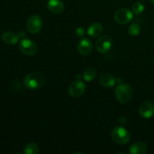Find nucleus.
Returning a JSON list of instances; mask_svg holds the SVG:
<instances>
[{"label": "nucleus", "instance_id": "nucleus-13", "mask_svg": "<svg viewBox=\"0 0 154 154\" xmlns=\"http://www.w3.org/2000/svg\"><path fill=\"white\" fill-rule=\"evenodd\" d=\"M2 40L6 45H12L17 43L18 40H19V37L14 32L7 31L5 32L2 34Z\"/></svg>", "mask_w": 154, "mask_h": 154}, {"label": "nucleus", "instance_id": "nucleus-20", "mask_svg": "<svg viewBox=\"0 0 154 154\" xmlns=\"http://www.w3.org/2000/svg\"><path fill=\"white\" fill-rule=\"evenodd\" d=\"M75 34H76V35L78 36V37L82 38L84 37V35H85V30H84V29L82 28V27H78V28H77L76 30H75Z\"/></svg>", "mask_w": 154, "mask_h": 154}, {"label": "nucleus", "instance_id": "nucleus-4", "mask_svg": "<svg viewBox=\"0 0 154 154\" xmlns=\"http://www.w3.org/2000/svg\"><path fill=\"white\" fill-rule=\"evenodd\" d=\"M19 49L24 55L33 56L37 52V45L30 39L23 38L19 44Z\"/></svg>", "mask_w": 154, "mask_h": 154}, {"label": "nucleus", "instance_id": "nucleus-7", "mask_svg": "<svg viewBox=\"0 0 154 154\" xmlns=\"http://www.w3.org/2000/svg\"><path fill=\"white\" fill-rule=\"evenodd\" d=\"M27 29L32 34H36L39 32L42 27V20L38 15H32L27 21Z\"/></svg>", "mask_w": 154, "mask_h": 154}, {"label": "nucleus", "instance_id": "nucleus-11", "mask_svg": "<svg viewBox=\"0 0 154 154\" xmlns=\"http://www.w3.org/2000/svg\"><path fill=\"white\" fill-rule=\"evenodd\" d=\"M48 10L53 14H60L64 9V4L61 0H49L47 4Z\"/></svg>", "mask_w": 154, "mask_h": 154}, {"label": "nucleus", "instance_id": "nucleus-1", "mask_svg": "<svg viewBox=\"0 0 154 154\" xmlns=\"http://www.w3.org/2000/svg\"><path fill=\"white\" fill-rule=\"evenodd\" d=\"M45 78L39 72H31L25 77L24 84L29 90H38L43 86Z\"/></svg>", "mask_w": 154, "mask_h": 154}, {"label": "nucleus", "instance_id": "nucleus-3", "mask_svg": "<svg viewBox=\"0 0 154 154\" xmlns=\"http://www.w3.org/2000/svg\"><path fill=\"white\" fill-rule=\"evenodd\" d=\"M111 138L116 144L124 145L130 140V134L123 126H117L111 132Z\"/></svg>", "mask_w": 154, "mask_h": 154}, {"label": "nucleus", "instance_id": "nucleus-19", "mask_svg": "<svg viewBox=\"0 0 154 154\" xmlns=\"http://www.w3.org/2000/svg\"><path fill=\"white\" fill-rule=\"evenodd\" d=\"M144 10V5L141 2H137L134 3L132 5V12L135 14H140L142 13Z\"/></svg>", "mask_w": 154, "mask_h": 154}, {"label": "nucleus", "instance_id": "nucleus-18", "mask_svg": "<svg viewBox=\"0 0 154 154\" xmlns=\"http://www.w3.org/2000/svg\"><path fill=\"white\" fill-rule=\"evenodd\" d=\"M141 32V27L138 24L133 23L129 26V33L132 36H137L139 35Z\"/></svg>", "mask_w": 154, "mask_h": 154}, {"label": "nucleus", "instance_id": "nucleus-9", "mask_svg": "<svg viewBox=\"0 0 154 154\" xmlns=\"http://www.w3.org/2000/svg\"><path fill=\"white\" fill-rule=\"evenodd\" d=\"M139 114L143 118L149 119L152 117L154 114V105L149 101L143 102L139 108Z\"/></svg>", "mask_w": 154, "mask_h": 154}, {"label": "nucleus", "instance_id": "nucleus-22", "mask_svg": "<svg viewBox=\"0 0 154 154\" xmlns=\"http://www.w3.org/2000/svg\"><path fill=\"white\" fill-rule=\"evenodd\" d=\"M76 78H77V79H78V80H80V78H81V75H77Z\"/></svg>", "mask_w": 154, "mask_h": 154}, {"label": "nucleus", "instance_id": "nucleus-5", "mask_svg": "<svg viewBox=\"0 0 154 154\" xmlns=\"http://www.w3.org/2000/svg\"><path fill=\"white\" fill-rule=\"evenodd\" d=\"M113 45L112 38L108 35L101 36L96 42V48L101 54H106Z\"/></svg>", "mask_w": 154, "mask_h": 154}, {"label": "nucleus", "instance_id": "nucleus-6", "mask_svg": "<svg viewBox=\"0 0 154 154\" xmlns=\"http://www.w3.org/2000/svg\"><path fill=\"white\" fill-rule=\"evenodd\" d=\"M133 18V14L129 9L122 8L117 11L114 15V19L117 23L127 24Z\"/></svg>", "mask_w": 154, "mask_h": 154}, {"label": "nucleus", "instance_id": "nucleus-2", "mask_svg": "<svg viewBox=\"0 0 154 154\" xmlns=\"http://www.w3.org/2000/svg\"><path fill=\"white\" fill-rule=\"evenodd\" d=\"M115 96L118 102L122 104H126L132 99V89L129 85L120 84L116 87Z\"/></svg>", "mask_w": 154, "mask_h": 154}, {"label": "nucleus", "instance_id": "nucleus-8", "mask_svg": "<svg viewBox=\"0 0 154 154\" xmlns=\"http://www.w3.org/2000/svg\"><path fill=\"white\" fill-rule=\"evenodd\" d=\"M86 90V85L81 80L75 81L69 86V93L74 98H78L82 96Z\"/></svg>", "mask_w": 154, "mask_h": 154}, {"label": "nucleus", "instance_id": "nucleus-10", "mask_svg": "<svg viewBox=\"0 0 154 154\" xmlns=\"http://www.w3.org/2000/svg\"><path fill=\"white\" fill-rule=\"evenodd\" d=\"M77 48L80 54L84 56H87L92 52L93 45H92V42L89 39L83 38L78 42Z\"/></svg>", "mask_w": 154, "mask_h": 154}, {"label": "nucleus", "instance_id": "nucleus-16", "mask_svg": "<svg viewBox=\"0 0 154 154\" xmlns=\"http://www.w3.org/2000/svg\"><path fill=\"white\" fill-rule=\"evenodd\" d=\"M96 76V71L94 68L93 67H88L84 70V79L87 82H90L92 81Z\"/></svg>", "mask_w": 154, "mask_h": 154}, {"label": "nucleus", "instance_id": "nucleus-14", "mask_svg": "<svg viewBox=\"0 0 154 154\" xmlns=\"http://www.w3.org/2000/svg\"><path fill=\"white\" fill-rule=\"evenodd\" d=\"M99 82L104 87L109 88L115 85L116 79L111 74H104L99 78Z\"/></svg>", "mask_w": 154, "mask_h": 154}, {"label": "nucleus", "instance_id": "nucleus-23", "mask_svg": "<svg viewBox=\"0 0 154 154\" xmlns=\"http://www.w3.org/2000/svg\"><path fill=\"white\" fill-rule=\"evenodd\" d=\"M151 2L153 3V4L154 5V0H151Z\"/></svg>", "mask_w": 154, "mask_h": 154}, {"label": "nucleus", "instance_id": "nucleus-17", "mask_svg": "<svg viewBox=\"0 0 154 154\" xmlns=\"http://www.w3.org/2000/svg\"><path fill=\"white\" fill-rule=\"evenodd\" d=\"M39 153V147L35 143H29L26 144L24 148L25 154H38Z\"/></svg>", "mask_w": 154, "mask_h": 154}, {"label": "nucleus", "instance_id": "nucleus-15", "mask_svg": "<svg viewBox=\"0 0 154 154\" xmlns=\"http://www.w3.org/2000/svg\"><path fill=\"white\" fill-rule=\"evenodd\" d=\"M103 32V26L99 23H94L91 24L87 30L89 36L91 38H96L99 37Z\"/></svg>", "mask_w": 154, "mask_h": 154}, {"label": "nucleus", "instance_id": "nucleus-21", "mask_svg": "<svg viewBox=\"0 0 154 154\" xmlns=\"http://www.w3.org/2000/svg\"><path fill=\"white\" fill-rule=\"evenodd\" d=\"M17 35H18V37H19V39L20 38L23 39V38H25L26 35H25V32H24L21 31V32H20L19 33H18Z\"/></svg>", "mask_w": 154, "mask_h": 154}, {"label": "nucleus", "instance_id": "nucleus-12", "mask_svg": "<svg viewBox=\"0 0 154 154\" xmlns=\"http://www.w3.org/2000/svg\"><path fill=\"white\" fill-rule=\"evenodd\" d=\"M147 151V146L143 141H138L131 145L129 153L132 154H145Z\"/></svg>", "mask_w": 154, "mask_h": 154}]
</instances>
